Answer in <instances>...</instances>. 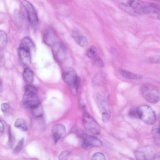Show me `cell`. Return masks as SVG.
I'll return each instance as SVG.
<instances>
[{
	"mask_svg": "<svg viewBox=\"0 0 160 160\" xmlns=\"http://www.w3.org/2000/svg\"><path fill=\"white\" fill-rule=\"evenodd\" d=\"M128 3L136 14H156L160 6L142 0H130Z\"/></svg>",
	"mask_w": 160,
	"mask_h": 160,
	"instance_id": "1",
	"label": "cell"
},
{
	"mask_svg": "<svg viewBox=\"0 0 160 160\" xmlns=\"http://www.w3.org/2000/svg\"><path fill=\"white\" fill-rule=\"evenodd\" d=\"M37 92L34 86L31 85L26 86L22 100L23 105L31 109L39 105L40 102Z\"/></svg>",
	"mask_w": 160,
	"mask_h": 160,
	"instance_id": "2",
	"label": "cell"
},
{
	"mask_svg": "<svg viewBox=\"0 0 160 160\" xmlns=\"http://www.w3.org/2000/svg\"><path fill=\"white\" fill-rule=\"evenodd\" d=\"M62 78L64 82L70 87L72 93L76 95L80 79L74 69L71 67L65 68L63 72Z\"/></svg>",
	"mask_w": 160,
	"mask_h": 160,
	"instance_id": "3",
	"label": "cell"
},
{
	"mask_svg": "<svg viewBox=\"0 0 160 160\" xmlns=\"http://www.w3.org/2000/svg\"><path fill=\"white\" fill-rule=\"evenodd\" d=\"M141 94L144 99L151 103H155L160 100V92L156 87L148 84H144L140 88Z\"/></svg>",
	"mask_w": 160,
	"mask_h": 160,
	"instance_id": "4",
	"label": "cell"
},
{
	"mask_svg": "<svg viewBox=\"0 0 160 160\" xmlns=\"http://www.w3.org/2000/svg\"><path fill=\"white\" fill-rule=\"evenodd\" d=\"M138 108L139 119L142 122L148 125H152L155 122L156 115L150 107L147 105H142Z\"/></svg>",
	"mask_w": 160,
	"mask_h": 160,
	"instance_id": "5",
	"label": "cell"
},
{
	"mask_svg": "<svg viewBox=\"0 0 160 160\" xmlns=\"http://www.w3.org/2000/svg\"><path fill=\"white\" fill-rule=\"evenodd\" d=\"M20 2L22 6L27 13L30 23L33 26L37 25L39 20L37 12L34 7L27 0H20Z\"/></svg>",
	"mask_w": 160,
	"mask_h": 160,
	"instance_id": "6",
	"label": "cell"
},
{
	"mask_svg": "<svg viewBox=\"0 0 160 160\" xmlns=\"http://www.w3.org/2000/svg\"><path fill=\"white\" fill-rule=\"evenodd\" d=\"M82 121L84 127L90 132L96 135L100 133L101 128L99 124L88 113H84Z\"/></svg>",
	"mask_w": 160,
	"mask_h": 160,
	"instance_id": "7",
	"label": "cell"
},
{
	"mask_svg": "<svg viewBox=\"0 0 160 160\" xmlns=\"http://www.w3.org/2000/svg\"><path fill=\"white\" fill-rule=\"evenodd\" d=\"M82 145L85 148L100 147L102 145L101 141L94 136L84 134L82 136Z\"/></svg>",
	"mask_w": 160,
	"mask_h": 160,
	"instance_id": "8",
	"label": "cell"
},
{
	"mask_svg": "<svg viewBox=\"0 0 160 160\" xmlns=\"http://www.w3.org/2000/svg\"><path fill=\"white\" fill-rule=\"evenodd\" d=\"M52 52L53 57L57 61L61 62L65 59L66 50L62 43L55 42L52 46Z\"/></svg>",
	"mask_w": 160,
	"mask_h": 160,
	"instance_id": "9",
	"label": "cell"
},
{
	"mask_svg": "<svg viewBox=\"0 0 160 160\" xmlns=\"http://www.w3.org/2000/svg\"><path fill=\"white\" fill-rule=\"evenodd\" d=\"M52 132L54 142L57 143L65 136L66 132L65 127L62 124H56L52 127Z\"/></svg>",
	"mask_w": 160,
	"mask_h": 160,
	"instance_id": "10",
	"label": "cell"
},
{
	"mask_svg": "<svg viewBox=\"0 0 160 160\" xmlns=\"http://www.w3.org/2000/svg\"><path fill=\"white\" fill-rule=\"evenodd\" d=\"M96 103L102 114L108 113L111 114L108 105L103 97L100 95L96 96Z\"/></svg>",
	"mask_w": 160,
	"mask_h": 160,
	"instance_id": "11",
	"label": "cell"
},
{
	"mask_svg": "<svg viewBox=\"0 0 160 160\" xmlns=\"http://www.w3.org/2000/svg\"><path fill=\"white\" fill-rule=\"evenodd\" d=\"M30 51L23 48L19 47L18 53L20 60L25 65H28L31 62Z\"/></svg>",
	"mask_w": 160,
	"mask_h": 160,
	"instance_id": "12",
	"label": "cell"
},
{
	"mask_svg": "<svg viewBox=\"0 0 160 160\" xmlns=\"http://www.w3.org/2000/svg\"><path fill=\"white\" fill-rule=\"evenodd\" d=\"M120 72L122 77L128 79L138 80H141L143 78V76L141 75L136 74L124 70H121Z\"/></svg>",
	"mask_w": 160,
	"mask_h": 160,
	"instance_id": "13",
	"label": "cell"
},
{
	"mask_svg": "<svg viewBox=\"0 0 160 160\" xmlns=\"http://www.w3.org/2000/svg\"><path fill=\"white\" fill-rule=\"evenodd\" d=\"M72 36L76 42L80 46L85 47L87 45L88 40L85 36L74 34H72Z\"/></svg>",
	"mask_w": 160,
	"mask_h": 160,
	"instance_id": "14",
	"label": "cell"
},
{
	"mask_svg": "<svg viewBox=\"0 0 160 160\" xmlns=\"http://www.w3.org/2000/svg\"><path fill=\"white\" fill-rule=\"evenodd\" d=\"M14 17L17 23L19 25H23L26 22L25 17L22 12L19 10H15Z\"/></svg>",
	"mask_w": 160,
	"mask_h": 160,
	"instance_id": "15",
	"label": "cell"
},
{
	"mask_svg": "<svg viewBox=\"0 0 160 160\" xmlns=\"http://www.w3.org/2000/svg\"><path fill=\"white\" fill-rule=\"evenodd\" d=\"M34 46L32 40L28 37H25L22 39L20 46V47L27 49L30 51L33 48Z\"/></svg>",
	"mask_w": 160,
	"mask_h": 160,
	"instance_id": "16",
	"label": "cell"
},
{
	"mask_svg": "<svg viewBox=\"0 0 160 160\" xmlns=\"http://www.w3.org/2000/svg\"><path fill=\"white\" fill-rule=\"evenodd\" d=\"M23 77L27 82L31 83L34 80V74L32 70L28 68H26L23 73Z\"/></svg>",
	"mask_w": 160,
	"mask_h": 160,
	"instance_id": "17",
	"label": "cell"
},
{
	"mask_svg": "<svg viewBox=\"0 0 160 160\" xmlns=\"http://www.w3.org/2000/svg\"><path fill=\"white\" fill-rule=\"evenodd\" d=\"M43 39L45 43L48 45L52 46L55 43L54 36L49 31L45 34Z\"/></svg>",
	"mask_w": 160,
	"mask_h": 160,
	"instance_id": "18",
	"label": "cell"
},
{
	"mask_svg": "<svg viewBox=\"0 0 160 160\" xmlns=\"http://www.w3.org/2000/svg\"><path fill=\"white\" fill-rule=\"evenodd\" d=\"M14 126L16 128L21 129L23 131H26L28 130V127L26 122L22 118H18L16 120Z\"/></svg>",
	"mask_w": 160,
	"mask_h": 160,
	"instance_id": "19",
	"label": "cell"
},
{
	"mask_svg": "<svg viewBox=\"0 0 160 160\" xmlns=\"http://www.w3.org/2000/svg\"><path fill=\"white\" fill-rule=\"evenodd\" d=\"M31 110L33 115L36 117H41L43 115V109L41 103Z\"/></svg>",
	"mask_w": 160,
	"mask_h": 160,
	"instance_id": "20",
	"label": "cell"
},
{
	"mask_svg": "<svg viewBox=\"0 0 160 160\" xmlns=\"http://www.w3.org/2000/svg\"><path fill=\"white\" fill-rule=\"evenodd\" d=\"M7 40V36L6 33L3 30L0 31V48L4 49L6 46Z\"/></svg>",
	"mask_w": 160,
	"mask_h": 160,
	"instance_id": "21",
	"label": "cell"
},
{
	"mask_svg": "<svg viewBox=\"0 0 160 160\" xmlns=\"http://www.w3.org/2000/svg\"><path fill=\"white\" fill-rule=\"evenodd\" d=\"M119 7L121 10L131 15H134L136 14L128 3H120L119 4Z\"/></svg>",
	"mask_w": 160,
	"mask_h": 160,
	"instance_id": "22",
	"label": "cell"
},
{
	"mask_svg": "<svg viewBox=\"0 0 160 160\" xmlns=\"http://www.w3.org/2000/svg\"><path fill=\"white\" fill-rule=\"evenodd\" d=\"M24 138H22L19 140L17 145L13 150V153L15 154H18L22 150L24 143Z\"/></svg>",
	"mask_w": 160,
	"mask_h": 160,
	"instance_id": "23",
	"label": "cell"
},
{
	"mask_svg": "<svg viewBox=\"0 0 160 160\" xmlns=\"http://www.w3.org/2000/svg\"><path fill=\"white\" fill-rule=\"evenodd\" d=\"M129 115L130 117L132 118H139L138 107H134L132 108L129 111Z\"/></svg>",
	"mask_w": 160,
	"mask_h": 160,
	"instance_id": "24",
	"label": "cell"
},
{
	"mask_svg": "<svg viewBox=\"0 0 160 160\" xmlns=\"http://www.w3.org/2000/svg\"><path fill=\"white\" fill-rule=\"evenodd\" d=\"M142 151H136L134 152L135 158L138 160H145L148 159L146 153Z\"/></svg>",
	"mask_w": 160,
	"mask_h": 160,
	"instance_id": "25",
	"label": "cell"
},
{
	"mask_svg": "<svg viewBox=\"0 0 160 160\" xmlns=\"http://www.w3.org/2000/svg\"><path fill=\"white\" fill-rule=\"evenodd\" d=\"M87 55L91 59L92 58L97 54V49L94 46H91L89 48L86 53Z\"/></svg>",
	"mask_w": 160,
	"mask_h": 160,
	"instance_id": "26",
	"label": "cell"
},
{
	"mask_svg": "<svg viewBox=\"0 0 160 160\" xmlns=\"http://www.w3.org/2000/svg\"><path fill=\"white\" fill-rule=\"evenodd\" d=\"M8 139L7 144L8 147L9 148H11L13 145L15 140L14 137L12 133L10 128H9L8 129Z\"/></svg>",
	"mask_w": 160,
	"mask_h": 160,
	"instance_id": "27",
	"label": "cell"
},
{
	"mask_svg": "<svg viewBox=\"0 0 160 160\" xmlns=\"http://www.w3.org/2000/svg\"><path fill=\"white\" fill-rule=\"evenodd\" d=\"M92 160H105L106 157L104 154L101 152H97L94 153L91 158Z\"/></svg>",
	"mask_w": 160,
	"mask_h": 160,
	"instance_id": "28",
	"label": "cell"
},
{
	"mask_svg": "<svg viewBox=\"0 0 160 160\" xmlns=\"http://www.w3.org/2000/svg\"><path fill=\"white\" fill-rule=\"evenodd\" d=\"M147 61L151 63L160 64V55H156L149 57Z\"/></svg>",
	"mask_w": 160,
	"mask_h": 160,
	"instance_id": "29",
	"label": "cell"
},
{
	"mask_svg": "<svg viewBox=\"0 0 160 160\" xmlns=\"http://www.w3.org/2000/svg\"><path fill=\"white\" fill-rule=\"evenodd\" d=\"M152 133L154 138L160 139V126L155 127L152 130Z\"/></svg>",
	"mask_w": 160,
	"mask_h": 160,
	"instance_id": "30",
	"label": "cell"
},
{
	"mask_svg": "<svg viewBox=\"0 0 160 160\" xmlns=\"http://www.w3.org/2000/svg\"><path fill=\"white\" fill-rule=\"evenodd\" d=\"M94 63L98 67L102 68L103 66V63L101 59L98 55L92 59Z\"/></svg>",
	"mask_w": 160,
	"mask_h": 160,
	"instance_id": "31",
	"label": "cell"
},
{
	"mask_svg": "<svg viewBox=\"0 0 160 160\" xmlns=\"http://www.w3.org/2000/svg\"><path fill=\"white\" fill-rule=\"evenodd\" d=\"M70 155V153L68 151H64L59 155V158L60 160H67Z\"/></svg>",
	"mask_w": 160,
	"mask_h": 160,
	"instance_id": "32",
	"label": "cell"
},
{
	"mask_svg": "<svg viewBox=\"0 0 160 160\" xmlns=\"http://www.w3.org/2000/svg\"><path fill=\"white\" fill-rule=\"evenodd\" d=\"M1 110L4 113H7L9 111L10 107L9 105L6 103H3L1 104Z\"/></svg>",
	"mask_w": 160,
	"mask_h": 160,
	"instance_id": "33",
	"label": "cell"
},
{
	"mask_svg": "<svg viewBox=\"0 0 160 160\" xmlns=\"http://www.w3.org/2000/svg\"><path fill=\"white\" fill-rule=\"evenodd\" d=\"M4 131V126L3 123L1 120L0 122V131L1 134L3 133Z\"/></svg>",
	"mask_w": 160,
	"mask_h": 160,
	"instance_id": "34",
	"label": "cell"
},
{
	"mask_svg": "<svg viewBox=\"0 0 160 160\" xmlns=\"http://www.w3.org/2000/svg\"><path fill=\"white\" fill-rule=\"evenodd\" d=\"M153 158L154 159H160V152L154 155Z\"/></svg>",
	"mask_w": 160,
	"mask_h": 160,
	"instance_id": "35",
	"label": "cell"
},
{
	"mask_svg": "<svg viewBox=\"0 0 160 160\" xmlns=\"http://www.w3.org/2000/svg\"><path fill=\"white\" fill-rule=\"evenodd\" d=\"M156 14L158 19L160 20V8Z\"/></svg>",
	"mask_w": 160,
	"mask_h": 160,
	"instance_id": "36",
	"label": "cell"
},
{
	"mask_svg": "<svg viewBox=\"0 0 160 160\" xmlns=\"http://www.w3.org/2000/svg\"><path fill=\"white\" fill-rule=\"evenodd\" d=\"M153 0L156 1H157L160 2V0Z\"/></svg>",
	"mask_w": 160,
	"mask_h": 160,
	"instance_id": "37",
	"label": "cell"
}]
</instances>
